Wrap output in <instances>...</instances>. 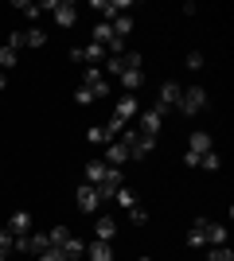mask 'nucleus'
Here are the masks:
<instances>
[{
  "label": "nucleus",
  "mask_w": 234,
  "mask_h": 261,
  "mask_svg": "<svg viewBox=\"0 0 234 261\" xmlns=\"http://www.w3.org/2000/svg\"><path fill=\"white\" fill-rule=\"evenodd\" d=\"M101 51H106V47H98V43H86V47H78V51H70V63L98 66V63H101Z\"/></svg>",
  "instance_id": "nucleus-8"
},
{
  "label": "nucleus",
  "mask_w": 234,
  "mask_h": 261,
  "mask_svg": "<svg viewBox=\"0 0 234 261\" xmlns=\"http://www.w3.org/2000/svg\"><path fill=\"white\" fill-rule=\"evenodd\" d=\"M8 234L12 238H28V234H32V215H28V211H16L12 222H8Z\"/></svg>",
  "instance_id": "nucleus-10"
},
{
  "label": "nucleus",
  "mask_w": 234,
  "mask_h": 261,
  "mask_svg": "<svg viewBox=\"0 0 234 261\" xmlns=\"http://www.w3.org/2000/svg\"><path fill=\"white\" fill-rule=\"evenodd\" d=\"M207 246H226V226L223 222H211V242Z\"/></svg>",
  "instance_id": "nucleus-26"
},
{
  "label": "nucleus",
  "mask_w": 234,
  "mask_h": 261,
  "mask_svg": "<svg viewBox=\"0 0 234 261\" xmlns=\"http://www.w3.org/2000/svg\"><path fill=\"white\" fill-rule=\"evenodd\" d=\"M113 32H117V39H125V35L133 32V20H129V16H117V20H113Z\"/></svg>",
  "instance_id": "nucleus-27"
},
{
  "label": "nucleus",
  "mask_w": 234,
  "mask_h": 261,
  "mask_svg": "<svg viewBox=\"0 0 234 261\" xmlns=\"http://www.w3.org/2000/svg\"><path fill=\"white\" fill-rule=\"evenodd\" d=\"M63 253H67V257H78V253H86V242H82V238H74V234H70V238L63 242Z\"/></svg>",
  "instance_id": "nucleus-22"
},
{
  "label": "nucleus",
  "mask_w": 234,
  "mask_h": 261,
  "mask_svg": "<svg viewBox=\"0 0 234 261\" xmlns=\"http://www.w3.org/2000/svg\"><path fill=\"white\" fill-rule=\"evenodd\" d=\"M129 218H133L137 226H145V222H148V211H145V207H141V203H137V207H133V211H129Z\"/></svg>",
  "instance_id": "nucleus-34"
},
{
  "label": "nucleus",
  "mask_w": 234,
  "mask_h": 261,
  "mask_svg": "<svg viewBox=\"0 0 234 261\" xmlns=\"http://www.w3.org/2000/svg\"><path fill=\"white\" fill-rule=\"evenodd\" d=\"M125 160H129V152H125L121 141H110V144H106V164H110V168H121Z\"/></svg>",
  "instance_id": "nucleus-12"
},
{
  "label": "nucleus",
  "mask_w": 234,
  "mask_h": 261,
  "mask_svg": "<svg viewBox=\"0 0 234 261\" xmlns=\"http://www.w3.org/2000/svg\"><path fill=\"white\" fill-rule=\"evenodd\" d=\"M43 250H51V238H47V234H39V230H35V234H28V253H43Z\"/></svg>",
  "instance_id": "nucleus-20"
},
{
  "label": "nucleus",
  "mask_w": 234,
  "mask_h": 261,
  "mask_svg": "<svg viewBox=\"0 0 234 261\" xmlns=\"http://www.w3.org/2000/svg\"><path fill=\"white\" fill-rule=\"evenodd\" d=\"M199 66H203V55L191 51V55H188V70H199Z\"/></svg>",
  "instance_id": "nucleus-37"
},
{
  "label": "nucleus",
  "mask_w": 234,
  "mask_h": 261,
  "mask_svg": "<svg viewBox=\"0 0 234 261\" xmlns=\"http://www.w3.org/2000/svg\"><path fill=\"white\" fill-rule=\"evenodd\" d=\"M86 257H90V261H113V250H110V242H98V238H94V242L86 246Z\"/></svg>",
  "instance_id": "nucleus-13"
},
{
  "label": "nucleus",
  "mask_w": 234,
  "mask_h": 261,
  "mask_svg": "<svg viewBox=\"0 0 234 261\" xmlns=\"http://www.w3.org/2000/svg\"><path fill=\"white\" fill-rule=\"evenodd\" d=\"M179 94H184V86H179V82H164V86H160V101H156V109H160V113L176 109V106H179Z\"/></svg>",
  "instance_id": "nucleus-6"
},
{
  "label": "nucleus",
  "mask_w": 234,
  "mask_h": 261,
  "mask_svg": "<svg viewBox=\"0 0 234 261\" xmlns=\"http://www.w3.org/2000/svg\"><path fill=\"white\" fill-rule=\"evenodd\" d=\"M106 168H110V164H101V160H90V164H86V184H90V187H98L101 179H106Z\"/></svg>",
  "instance_id": "nucleus-17"
},
{
  "label": "nucleus",
  "mask_w": 234,
  "mask_h": 261,
  "mask_svg": "<svg viewBox=\"0 0 234 261\" xmlns=\"http://www.w3.org/2000/svg\"><path fill=\"white\" fill-rule=\"evenodd\" d=\"M188 152H195V156L211 152V133H195V137H191V144H188Z\"/></svg>",
  "instance_id": "nucleus-19"
},
{
  "label": "nucleus",
  "mask_w": 234,
  "mask_h": 261,
  "mask_svg": "<svg viewBox=\"0 0 234 261\" xmlns=\"http://www.w3.org/2000/svg\"><path fill=\"white\" fill-rule=\"evenodd\" d=\"M117 141L125 144V152H129V160H145V156H152V148H156V141H148V137H141L137 129H125Z\"/></svg>",
  "instance_id": "nucleus-2"
},
{
  "label": "nucleus",
  "mask_w": 234,
  "mask_h": 261,
  "mask_svg": "<svg viewBox=\"0 0 234 261\" xmlns=\"http://www.w3.org/2000/svg\"><path fill=\"white\" fill-rule=\"evenodd\" d=\"M129 4L125 0H94V12L101 16V23H113L117 20V12H125Z\"/></svg>",
  "instance_id": "nucleus-7"
},
{
  "label": "nucleus",
  "mask_w": 234,
  "mask_h": 261,
  "mask_svg": "<svg viewBox=\"0 0 234 261\" xmlns=\"http://www.w3.org/2000/svg\"><path fill=\"white\" fill-rule=\"evenodd\" d=\"M86 141H94V144H110V141H106V133H101V125H94V129L86 133Z\"/></svg>",
  "instance_id": "nucleus-35"
},
{
  "label": "nucleus",
  "mask_w": 234,
  "mask_h": 261,
  "mask_svg": "<svg viewBox=\"0 0 234 261\" xmlns=\"http://www.w3.org/2000/svg\"><path fill=\"white\" fill-rule=\"evenodd\" d=\"M113 113H117L121 121H133V117H137V98H133V94H125V98L113 106Z\"/></svg>",
  "instance_id": "nucleus-16"
},
{
  "label": "nucleus",
  "mask_w": 234,
  "mask_h": 261,
  "mask_svg": "<svg viewBox=\"0 0 234 261\" xmlns=\"http://www.w3.org/2000/svg\"><path fill=\"white\" fill-rule=\"evenodd\" d=\"M211 242V218H195V226L188 230V246H207Z\"/></svg>",
  "instance_id": "nucleus-9"
},
{
  "label": "nucleus",
  "mask_w": 234,
  "mask_h": 261,
  "mask_svg": "<svg viewBox=\"0 0 234 261\" xmlns=\"http://www.w3.org/2000/svg\"><path fill=\"white\" fill-rule=\"evenodd\" d=\"M4 47H12V51H20V47H23V32H12V35H8V43H4Z\"/></svg>",
  "instance_id": "nucleus-36"
},
{
  "label": "nucleus",
  "mask_w": 234,
  "mask_h": 261,
  "mask_svg": "<svg viewBox=\"0 0 234 261\" xmlns=\"http://www.w3.org/2000/svg\"><path fill=\"white\" fill-rule=\"evenodd\" d=\"M4 257H8V250H0V261H4Z\"/></svg>",
  "instance_id": "nucleus-39"
},
{
  "label": "nucleus",
  "mask_w": 234,
  "mask_h": 261,
  "mask_svg": "<svg viewBox=\"0 0 234 261\" xmlns=\"http://www.w3.org/2000/svg\"><path fill=\"white\" fill-rule=\"evenodd\" d=\"M16 59H20V51H12V47H0V66H4V70H12V66H16Z\"/></svg>",
  "instance_id": "nucleus-29"
},
{
  "label": "nucleus",
  "mask_w": 234,
  "mask_h": 261,
  "mask_svg": "<svg viewBox=\"0 0 234 261\" xmlns=\"http://www.w3.org/2000/svg\"><path fill=\"white\" fill-rule=\"evenodd\" d=\"M98 98H110V82L101 78V66H86L74 101H78V106H90V101H98Z\"/></svg>",
  "instance_id": "nucleus-1"
},
{
  "label": "nucleus",
  "mask_w": 234,
  "mask_h": 261,
  "mask_svg": "<svg viewBox=\"0 0 234 261\" xmlns=\"http://www.w3.org/2000/svg\"><path fill=\"white\" fill-rule=\"evenodd\" d=\"M113 234H117V222H113L110 215H101V218H98V226H94V238H98V242H110Z\"/></svg>",
  "instance_id": "nucleus-15"
},
{
  "label": "nucleus",
  "mask_w": 234,
  "mask_h": 261,
  "mask_svg": "<svg viewBox=\"0 0 234 261\" xmlns=\"http://www.w3.org/2000/svg\"><path fill=\"white\" fill-rule=\"evenodd\" d=\"M47 43V35L39 32V28H32V32H23V47H43Z\"/></svg>",
  "instance_id": "nucleus-25"
},
{
  "label": "nucleus",
  "mask_w": 234,
  "mask_h": 261,
  "mask_svg": "<svg viewBox=\"0 0 234 261\" xmlns=\"http://www.w3.org/2000/svg\"><path fill=\"white\" fill-rule=\"evenodd\" d=\"M125 129H129V121H121L117 113H110V121H106V129H101V133H106V141H113V137H121Z\"/></svg>",
  "instance_id": "nucleus-18"
},
{
  "label": "nucleus",
  "mask_w": 234,
  "mask_h": 261,
  "mask_svg": "<svg viewBox=\"0 0 234 261\" xmlns=\"http://www.w3.org/2000/svg\"><path fill=\"white\" fill-rule=\"evenodd\" d=\"M12 8H16V12H23V16H32V20H39V4H28V0H16Z\"/></svg>",
  "instance_id": "nucleus-30"
},
{
  "label": "nucleus",
  "mask_w": 234,
  "mask_h": 261,
  "mask_svg": "<svg viewBox=\"0 0 234 261\" xmlns=\"http://www.w3.org/2000/svg\"><path fill=\"white\" fill-rule=\"evenodd\" d=\"M160 121H164V113H160V109H148V113H141V137H148V141H156V137H160Z\"/></svg>",
  "instance_id": "nucleus-5"
},
{
  "label": "nucleus",
  "mask_w": 234,
  "mask_h": 261,
  "mask_svg": "<svg viewBox=\"0 0 234 261\" xmlns=\"http://www.w3.org/2000/svg\"><path fill=\"white\" fill-rule=\"evenodd\" d=\"M207 261H234V257H230V250H226V246H211Z\"/></svg>",
  "instance_id": "nucleus-32"
},
{
  "label": "nucleus",
  "mask_w": 234,
  "mask_h": 261,
  "mask_svg": "<svg viewBox=\"0 0 234 261\" xmlns=\"http://www.w3.org/2000/svg\"><path fill=\"white\" fill-rule=\"evenodd\" d=\"M74 20H78L74 4H67V0H59V8H55V23H63V28H74Z\"/></svg>",
  "instance_id": "nucleus-14"
},
{
  "label": "nucleus",
  "mask_w": 234,
  "mask_h": 261,
  "mask_svg": "<svg viewBox=\"0 0 234 261\" xmlns=\"http://www.w3.org/2000/svg\"><path fill=\"white\" fill-rule=\"evenodd\" d=\"M199 168H203V172H219V156H215V152H203L199 156Z\"/></svg>",
  "instance_id": "nucleus-31"
},
{
  "label": "nucleus",
  "mask_w": 234,
  "mask_h": 261,
  "mask_svg": "<svg viewBox=\"0 0 234 261\" xmlns=\"http://www.w3.org/2000/svg\"><path fill=\"white\" fill-rule=\"evenodd\" d=\"M106 74H117V78L125 74V63H121V55H110V59H106Z\"/></svg>",
  "instance_id": "nucleus-28"
},
{
  "label": "nucleus",
  "mask_w": 234,
  "mask_h": 261,
  "mask_svg": "<svg viewBox=\"0 0 234 261\" xmlns=\"http://www.w3.org/2000/svg\"><path fill=\"white\" fill-rule=\"evenodd\" d=\"M141 82H145V74H141V70H125V74H121V86H125V90H137Z\"/></svg>",
  "instance_id": "nucleus-24"
},
{
  "label": "nucleus",
  "mask_w": 234,
  "mask_h": 261,
  "mask_svg": "<svg viewBox=\"0 0 234 261\" xmlns=\"http://www.w3.org/2000/svg\"><path fill=\"white\" fill-rule=\"evenodd\" d=\"M117 187H125L121 168H106V179H101L94 191H98V199H113V195H117Z\"/></svg>",
  "instance_id": "nucleus-4"
},
{
  "label": "nucleus",
  "mask_w": 234,
  "mask_h": 261,
  "mask_svg": "<svg viewBox=\"0 0 234 261\" xmlns=\"http://www.w3.org/2000/svg\"><path fill=\"white\" fill-rule=\"evenodd\" d=\"M0 250H12V234L8 230H0Z\"/></svg>",
  "instance_id": "nucleus-38"
},
{
  "label": "nucleus",
  "mask_w": 234,
  "mask_h": 261,
  "mask_svg": "<svg viewBox=\"0 0 234 261\" xmlns=\"http://www.w3.org/2000/svg\"><path fill=\"white\" fill-rule=\"evenodd\" d=\"M74 199H78V211H86V215H90V211H98V203H101V199H98V191H94L90 184H82V187H78V191H74Z\"/></svg>",
  "instance_id": "nucleus-11"
},
{
  "label": "nucleus",
  "mask_w": 234,
  "mask_h": 261,
  "mask_svg": "<svg viewBox=\"0 0 234 261\" xmlns=\"http://www.w3.org/2000/svg\"><path fill=\"white\" fill-rule=\"evenodd\" d=\"M179 113H184V117H195V113H203V109H207V90L203 86H188L184 90V94H179Z\"/></svg>",
  "instance_id": "nucleus-3"
},
{
  "label": "nucleus",
  "mask_w": 234,
  "mask_h": 261,
  "mask_svg": "<svg viewBox=\"0 0 234 261\" xmlns=\"http://www.w3.org/2000/svg\"><path fill=\"white\" fill-rule=\"evenodd\" d=\"M121 63H125V70H141V51H121Z\"/></svg>",
  "instance_id": "nucleus-23"
},
{
  "label": "nucleus",
  "mask_w": 234,
  "mask_h": 261,
  "mask_svg": "<svg viewBox=\"0 0 234 261\" xmlns=\"http://www.w3.org/2000/svg\"><path fill=\"white\" fill-rule=\"evenodd\" d=\"M39 261H70V257H67L63 250H55V246H51V250H43V253H39Z\"/></svg>",
  "instance_id": "nucleus-33"
},
{
  "label": "nucleus",
  "mask_w": 234,
  "mask_h": 261,
  "mask_svg": "<svg viewBox=\"0 0 234 261\" xmlns=\"http://www.w3.org/2000/svg\"><path fill=\"white\" fill-rule=\"evenodd\" d=\"M0 90H4V74H0Z\"/></svg>",
  "instance_id": "nucleus-40"
},
{
  "label": "nucleus",
  "mask_w": 234,
  "mask_h": 261,
  "mask_svg": "<svg viewBox=\"0 0 234 261\" xmlns=\"http://www.w3.org/2000/svg\"><path fill=\"white\" fill-rule=\"evenodd\" d=\"M113 199H117V207H125V211H133L137 203H141L137 191H129V187H117V195H113Z\"/></svg>",
  "instance_id": "nucleus-21"
}]
</instances>
